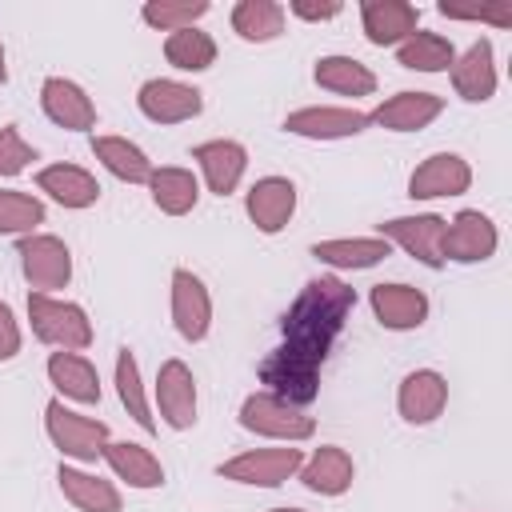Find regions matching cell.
<instances>
[{
    "label": "cell",
    "mask_w": 512,
    "mask_h": 512,
    "mask_svg": "<svg viewBox=\"0 0 512 512\" xmlns=\"http://www.w3.org/2000/svg\"><path fill=\"white\" fill-rule=\"evenodd\" d=\"M352 308H356V292L340 284L336 276L308 280L284 316V344L260 364L264 384H272L268 392L304 408L316 396L320 364Z\"/></svg>",
    "instance_id": "obj_1"
},
{
    "label": "cell",
    "mask_w": 512,
    "mask_h": 512,
    "mask_svg": "<svg viewBox=\"0 0 512 512\" xmlns=\"http://www.w3.org/2000/svg\"><path fill=\"white\" fill-rule=\"evenodd\" d=\"M236 420H240L244 432L276 440V444H304V440L316 436V420L300 404H292V400H284V396H276L268 388L248 392L240 400V416Z\"/></svg>",
    "instance_id": "obj_2"
},
{
    "label": "cell",
    "mask_w": 512,
    "mask_h": 512,
    "mask_svg": "<svg viewBox=\"0 0 512 512\" xmlns=\"http://www.w3.org/2000/svg\"><path fill=\"white\" fill-rule=\"evenodd\" d=\"M28 324H32V336L56 352H84L96 336L84 304L64 296H44V292H28Z\"/></svg>",
    "instance_id": "obj_3"
},
{
    "label": "cell",
    "mask_w": 512,
    "mask_h": 512,
    "mask_svg": "<svg viewBox=\"0 0 512 512\" xmlns=\"http://www.w3.org/2000/svg\"><path fill=\"white\" fill-rule=\"evenodd\" d=\"M44 432H48L52 448L64 460H72V464H96L104 456L108 440H112V432H108L104 420L68 408L60 396L48 400V408H44Z\"/></svg>",
    "instance_id": "obj_4"
},
{
    "label": "cell",
    "mask_w": 512,
    "mask_h": 512,
    "mask_svg": "<svg viewBox=\"0 0 512 512\" xmlns=\"http://www.w3.org/2000/svg\"><path fill=\"white\" fill-rule=\"evenodd\" d=\"M300 464H304V448H296V444L248 448V452H236V456L220 460L216 476L232 480V484H244V488H280L300 472Z\"/></svg>",
    "instance_id": "obj_5"
},
{
    "label": "cell",
    "mask_w": 512,
    "mask_h": 512,
    "mask_svg": "<svg viewBox=\"0 0 512 512\" xmlns=\"http://www.w3.org/2000/svg\"><path fill=\"white\" fill-rule=\"evenodd\" d=\"M16 256H20V272H24L32 292L56 296L60 288H68V280H72V252H68V244L60 236H52V232L20 236Z\"/></svg>",
    "instance_id": "obj_6"
},
{
    "label": "cell",
    "mask_w": 512,
    "mask_h": 512,
    "mask_svg": "<svg viewBox=\"0 0 512 512\" xmlns=\"http://www.w3.org/2000/svg\"><path fill=\"white\" fill-rule=\"evenodd\" d=\"M152 400H156V416L164 428L172 432H188L196 428V412H200V392H196V376L184 360H164L160 372H156V388H152Z\"/></svg>",
    "instance_id": "obj_7"
},
{
    "label": "cell",
    "mask_w": 512,
    "mask_h": 512,
    "mask_svg": "<svg viewBox=\"0 0 512 512\" xmlns=\"http://www.w3.org/2000/svg\"><path fill=\"white\" fill-rule=\"evenodd\" d=\"M500 248V228L488 212L480 208H460L448 224H444V240H440V252H444V264H484L492 260Z\"/></svg>",
    "instance_id": "obj_8"
},
{
    "label": "cell",
    "mask_w": 512,
    "mask_h": 512,
    "mask_svg": "<svg viewBox=\"0 0 512 512\" xmlns=\"http://www.w3.org/2000/svg\"><path fill=\"white\" fill-rule=\"evenodd\" d=\"M136 108L144 120L168 128V124H184V120H196L204 112V92L196 84H184L176 76H152L140 84L136 92Z\"/></svg>",
    "instance_id": "obj_9"
},
{
    "label": "cell",
    "mask_w": 512,
    "mask_h": 512,
    "mask_svg": "<svg viewBox=\"0 0 512 512\" xmlns=\"http://www.w3.org/2000/svg\"><path fill=\"white\" fill-rule=\"evenodd\" d=\"M168 312L180 340L200 344L212 332V292L192 268H176L168 280Z\"/></svg>",
    "instance_id": "obj_10"
},
{
    "label": "cell",
    "mask_w": 512,
    "mask_h": 512,
    "mask_svg": "<svg viewBox=\"0 0 512 512\" xmlns=\"http://www.w3.org/2000/svg\"><path fill=\"white\" fill-rule=\"evenodd\" d=\"M368 112L352 108V104H308L284 116V132L300 136V140H352L360 132H368Z\"/></svg>",
    "instance_id": "obj_11"
},
{
    "label": "cell",
    "mask_w": 512,
    "mask_h": 512,
    "mask_svg": "<svg viewBox=\"0 0 512 512\" xmlns=\"http://www.w3.org/2000/svg\"><path fill=\"white\" fill-rule=\"evenodd\" d=\"M468 188H472V164L460 152H432L408 176L412 200H448V196H464Z\"/></svg>",
    "instance_id": "obj_12"
},
{
    "label": "cell",
    "mask_w": 512,
    "mask_h": 512,
    "mask_svg": "<svg viewBox=\"0 0 512 512\" xmlns=\"http://www.w3.org/2000/svg\"><path fill=\"white\" fill-rule=\"evenodd\" d=\"M444 216L436 212H416V216H392L380 224L376 236H384L388 244L404 248L412 260H420L424 268H444V252H440V240H444Z\"/></svg>",
    "instance_id": "obj_13"
},
{
    "label": "cell",
    "mask_w": 512,
    "mask_h": 512,
    "mask_svg": "<svg viewBox=\"0 0 512 512\" xmlns=\"http://www.w3.org/2000/svg\"><path fill=\"white\" fill-rule=\"evenodd\" d=\"M448 408V380L436 368H412L396 388V412L404 424L424 428L436 424Z\"/></svg>",
    "instance_id": "obj_14"
},
{
    "label": "cell",
    "mask_w": 512,
    "mask_h": 512,
    "mask_svg": "<svg viewBox=\"0 0 512 512\" xmlns=\"http://www.w3.org/2000/svg\"><path fill=\"white\" fill-rule=\"evenodd\" d=\"M192 160L200 168V180L212 196H232L248 172V148L240 140H228V136H216V140H204L192 148Z\"/></svg>",
    "instance_id": "obj_15"
},
{
    "label": "cell",
    "mask_w": 512,
    "mask_h": 512,
    "mask_svg": "<svg viewBox=\"0 0 512 512\" xmlns=\"http://www.w3.org/2000/svg\"><path fill=\"white\" fill-rule=\"evenodd\" d=\"M296 200H300V192H296V184H292L288 176H260V180L244 192V212H248V220L256 224V232L276 236V232H284L288 220L296 216Z\"/></svg>",
    "instance_id": "obj_16"
},
{
    "label": "cell",
    "mask_w": 512,
    "mask_h": 512,
    "mask_svg": "<svg viewBox=\"0 0 512 512\" xmlns=\"http://www.w3.org/2000/svg\"><path fill=\"white\" fill-rule=\"evenodd\" d=\"M368 304H372L376 324L388 328V332H416L428 320V308H432L424 288H412V284H400V280L376 284L368 292Z\"/></svg>",
    "instance_id": "obj_17"
},
{
    "label": "cell",
    "mask_w": 512,
    "mask_h": 512,
    "mask_svg": "<svg viewBox=\"0 0 512 512\" xmlns=\"http://www.w3.org/2000/svg\"><path fill=\"white\" fill-rule=\"evenodd\" d=\"M448 76H452V88H456L460 100H468V104H488V100L496 96V84H500L492 40H488V36L472 40V44L452 60Z\"/></svg>",
    "instance_id": "obj_18"
},
{
    "label": "cell",
    "mask_w": 512,
    "mask_h": 512,
    "mask_svg": "<svg viewBox=\"0 0 512 512\" xmlns=\"http://www.w3.org/2000/svg\"><path fill=\"white\" fill-rule=\"evenodd\" d=\"M444 112V96L436 92H396V96H384L372 112H368V124L384 128V132H420L428 128L432 120H440Z\"/></svg>",
    "instance_id": "obj_19"
},
{
    "label": "cell",
    "mask_w": 512,
    "mask_h": 512,
    "mask_svg": "<svg viewBox=\"0 0 512 512\" xmlns=\"http://www.w3.org/2000/svg\"><path fill=\"white\" fill-rule=\"evenodd\" d=\"M364 40L376 48H400L420 28V8L408 0H364L360 4Z\"/></svg>",
    "instance_id": "obj_20"
},
{
    "label": "cell",
    "mask_w": 512,
    "mask_h": 512,
    "mask_svg": "<svg viewBox=\"0 0 512 512\" xmlns=\"http://www.w3.org/2000/svg\"><path fill=\"white\" fill-rule=\"evenodd\" d=\"M40 108L64 132H88V128H96V104H92V96L76 80H68V76H48L40 84Z\"/></svg>",
    "instance_id": "obj_21"
},
{
    "label": "cell",
    "mask_w": 512,
    "mask_h": 512,
    "mask_svg": "<svg viewBox=\"0 0 512 512\" xmlns=\"http://www.w3.org/2000/svg\"><path fill=\"white\" fill-rule=\"evenodd\" d=\"M296 476H300V484H304L308 492L336 500V496H344V492L352 488V480H356V460H352V452L340 448V444H320V448H312V452L304 456V464H300Z\"/></svg>",
    "instance_id": "obj_22"
},
{
    "label": "cell",
    "mask_w": 512,
    "mask_h": 512,
    "mask_svg": "<svg viewBox=\"0 0 512 512\" xmlns=\"http://www.w3.org/2000/svg\"><path fill=\"white\" fill-rule=\"evenodd\" d=\"M36 188L52 200V204H60V208H68V212H84V208H92L96 200H100V180L88 172V168H80V164H48V168H40L36 172Z\"/></svg>",
    "instance_id": "obj_23"
},
{
    "label": "cell",
    "mask_w": 512,
    "mask_h": 512,
    "mask_svg": "<svg viewBox=\"0 0 512 512\" xmlns=\"http://www.w3.org/2000/svg\"><path fill=\"white\" fill-rule=\"evenodd\" d=\"M48 384L56 388L60 400H72V404H100L104 388H100V372L96 364L84 356V352H52L48 364Z\"/></svg>",
    "instance_id": "obj_24"
},
{
    "label": "cell",
    "mask_w": 512,
    "mask_h": 512,
    "mask_svg": "<svg viewBox=\"0 0 512 512\" xmlns=\"http://www.w3.org/2000/svg\"><path fill=\"white\" fill-rule=\"evenodd\" d=\"M100 460L112 468V476H116L120 484H128V488H136V492H152V488L164 484V464H160V456H156L152 448L136 444V440H108V448H104Z\"/></svg>",
    "instance_id": "obj_25"
},
{
    "label": "cell",
    "mask_w": 512,
    "mask_h": 512,
    "mask_svg": "<svg viewBox=\"0 0 512 512\" xmlns=\"http://www.w3.org/2000/svg\"><path fill=\"white\" fill-rule=\"evenodd\" d=\"M312 256L336 272H364L384 264L392 256V244L384 236H332V240H316Z\"/></svg>",
    "instance_id": "obj_26"
},
{
    "label": "cell",
    "mask_w": 512,
    "mask_h": 512,
    "mask_svg": "<svg viewBox=\"0 0 512 512\" xmlns=\"http://www.w3.org/2000/svg\"><path fill=\"white\" fill-rule=\"evenodd\" d=\"M56 484H60V496L76 508V512H120L124 508V496L112 480L96 476V472H84L76 464H60L56 468Z\"/></svg>",
    "instance_id": "obj_27"
},
{
    "label": "cell",
    "mask_w": 512,
    "mask_h": 512,
    "mask_svg": "<svg viewBox=\"0 0 512 512\" xmlns=\"http://www.w3.org/2000/svg\"><path fill=\"white\" fill-rule=\"evenodd\" d=\"M312 80L332 92V96H348V100H360V96H372L376 92V72L356 60V56H344V52H332V56H320L316 68H312Z\"/></svg>",
    "instance_id": "obj_28"
},
{
    "label": "cell",
    "mask_w": 512,
    "mask_h": 512,
    "mask_svg": "<svg viewBox=\"0 0 512 512\" xmlns=\"http://www.w3.org/2000/svg\"><path fill=\"white\" fill-rule=\"evenodd\" d=\"M148 192H152V204H156L164 216H188V212L200 204V176H196L192 168L164 164V168H152Z\"/></svg>",
    "instance_id": "obj_29"
},
{
    "label": "cell",
    "mask_w": 512,
    "mask_h": 512,
    "mask_svg": "<svg viewBox=\"0 0 512 512\" xmlns=\"http://www.w3.org/2000/svg\"><path fill=\"white\" fill-rule=\"evenodd\" d=\"M92 156L104 164V172H112L120 184H148L152 176V160L140 144H132L128 136H92Z\"/></svg>",
    "instance_id": "obj_30"
},
{
    "label": "cell",
    "mask_w": 512,
    "mask_h": 512,
    "mask_svg": "<svg viewBox=\"0 0 512 512\" xmlns=\"http://www.w3.org/2000/svg\"><path fill=\"white\" fill-rule=\"evenodd\" d=\"M116 396H120V404H124V412L132 416V424H140L144 432H156L160 424H156V412H152V404H148V392H144V376H140V360H136V352L124 344L120 352H116Z\"/></svg>",
    "instance_id": "obj_31"
},
{
    "label": "cell",
    "mask_w": 512,
    "mask_h": 512,
    "mask_svg": "<svg viewBox=\"0 0 512 512\" xmlns=\"http://www.w3.org/2000/svg\"><path fill=\"white\" fill-rule=\"evenodd\" d=\"M284 20H288V12L276 0H240L232 8V16H228L232 32L244 44H268V40H276L284 32Z\"/></svg>",
    "instance_id": "obj_32"
},
{
    "label": "cell",
    "mask_w": 512,
    "mask_h": 512,
    "mask_svg": "<svg viewBox=\"0 0 512 512\" xmlns=\"http://www.w3.org/2000/svg\"><path fill=\"white\" fill-rule=\"evenodd\" d=\"M452 60H456L452 40H448V36H440V32H428V28H416V32L396 48V64H400V68L428 72V76L448 72V68H452Z\"/></svg>",
    "instance_id": "obj_33"
},
{
    "label": "cell",
    "mask_w": 512,
    "mask_h": 512,
    "mask_svg": "<svg viewBox=\"0 0 512 512\" xmlns=\"http://www.w3.org/2000/svg\"><path fill=\"white\" fill-rule=\"evenodd\" d=\"M164 60H168L176 72H208V68L216 64V40H212V32H204L200 24H196V28L168 32V36H164Z\"/></svg>",
    "instance_id": "obj_34"
},
{
    "label": "cell",
    "mask_w": 512,
    "mask_h": 512,
    "mask_svg": "<svg viewBox=\"0 0 512 512\" xmlns=\"http://www.w3.org/2000/svg\"><path fill=\"white\" fill-rule=\"evenodd\" d=\"M48 208L40 196L20 188H0V236H32L40 232Z\"/></svg>",
    "instance_id": "obj_35"
},
{
    "label": "cell",
    "mask_w": 512,
    "mask_h": 512,
    "mask_svg": "<svg viewBox=\"0 0 512 512\" xmlns=\"http://www.w3.org/2000/svg\"><path fill=\"white\" fill-rule=\"evenodd\" d=\"M208 12H212L208 0H148L140 8V20L156 32H180V28H196Z\"/></svg>",
    "instance_id": "obj_36"
},
{
    "label": "cell",
    "mask_w": 512,
    "mask_h": 512,
    "mask_svg": "<svg viewBox=\"0 0 512 512\" xmlns=\"http://www.w3.org/2000/svg\"><path fill=\"white\" fill-rule=\"evenodd\" d=\"M32 160H36V148L20 136V128H16V124H4V128H0V180L20 176Z\"/></svg>",
    "instance_id": "obj_37"
},
{
    "label": "cell",
    "mask_w": 512,
    "mask_h": 512,
    "mask_svg": "<svg viewBox=\"0 0 512 512\" xmlns=\"http://www.w3.org/2000/svg\"><path fill=\"white\" fill-rule=\"evenodd\" d=\"M20 348H24V332H20V320H16L12 304H8V300H0V364L16 360V356H20Z\"/></svg>",
    "instance_id": "obj_38"
},
{
    "label": "cell",
    "mask_w": 512,
    "mask_h": 512,
    "mask_svg": "<svg viewBox=\"0 0 512 512\" xmlns=\"http://www.w3.org/2000/svg\"><path fill=\"white\" fill-rule=\"evenodd\" d=\"M284 12H292L296 20H308V24H324V20L340 16L344 4H340V0H324V4H316V0H292Z\"/></svg>",
    "instance_id": "obj_39"
},
{
    "label": "cell",
    "mask_w": 512,
    "mask_h": 512,
    "mask_svg": "<svg viewBox=\"0 0 512 512\" xmlns=\"http://www.w3.org/2000/svg\"><path fill=\"white\" fill-rule=\"evenodd\" d=\"M8 80V56H4V44H0V84Z\"/></svg>",
    "instance_id": "obj_40"
},
{
    "label": "cell",
    "mask_w": 512,
    "mask_h": 512,
    "mask_svg": "<svg viewBox=\"0 0 512 512\" xmlns=\"http://www.w3.org/2000/svg\"><path fill=\"white\" fill-rule=\"evenodd\" d=\"M268 512H308V508H268Z\"/></svg>",
    "instance_id": "obj_41"
}]
</instances>
